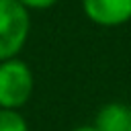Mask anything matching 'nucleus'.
Here are the masks:
<instances>
[{"label": "nucleus", "mask_w": 131, "mask_h": 131, "mask_svg": "<svg viewBox=\"0 0 131 131\" xmlns=\"http://www.w3.org/2000/svg\"><path fill=\"white\" fill-rule=\"evenodd\" d=\"M31 33V14L16 0H0V61L18 57Z\"/></svg>", "instance_id": "f03ea898"}, {"label": "nucleus", "mask_w": 131, "mask_h": 131, "mask_svg": "<svg viewBox=\"0 0 131 131\" xmlns=\"http://www.w3.org/2000/svg\"><path fill=\"white\" fill-rule=\"evenodd\" d=\"M35 90V76L27 61L10 57L0 61V108L18 111Z\"/></svg>", "instance_id": "f257e3e1"}, {"label": "nucleus", "mask_w": 131, "mask_h": 131, "mask_svg": "<svg viewBox=\"0 0 131 131\" xmlns=\"http://www.w3.org/2000/svg\"><path fill=\"white\" fill-rule=\"evenodd\" d=\"M96 131H131V108L121 102L100 106L94 119Z\"/></svg>", "instance_id": "20e7f679"}, {"label": "nucleus", "mask_w": 131, "mask_h": 131, "mask_svg": "<svg viewBox=\"0 0 131 131\" xmlns=\"http://www.w3.org/2000/svg\"><path fill=\"white\" fill-rule=\"evenodd\" d=\"M0 131H29V123L18 111L0 108Z\"/></svg>", "instance_id": "39448f33"}, {"label": "nucleus", "mask_w": 131, "mask_h": 131, "mask_svg": "<svg viewBox=\"0 0 131 131\" xmlns=\"http://www.w3.org/2000/svg\"><path fill=\"white\" fill-rule=\"evenodd\" d=\"M86 18L98 27H121L131 20V0H82Z\"/></svg>", "instance_id": "7ed1b4c3"}, {"label": "nucleus", "mask_w": 131, "mask_h": 131, "mask_svg": "<svg viewBox=\"0 0 131 131\" xmlns=\"http://www.w3.org/2000/svg\"><path fill=\"white\" fill-rule=\"evenodd\" d=\"M16 2H20L29 12L31 10H47L57 4V0H16Z\"/></svg>", "instance_id": "423d86ee"}, {"label": "nucleus", "mask_w": 131, "mask_h": 131, "mask_svg": "<svg viewBox=\"0 0 131 131\" xmlns=\"http://www.w3.org/2000/svg\"><path fill=\"white\" fill-rule=\"evenodd\" d=\"M70 131H96V127L94 125H80V127H74Z\"/></svg>", "instance_id": "0eeeda50"}]
</instances>
